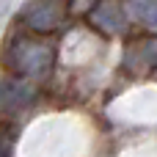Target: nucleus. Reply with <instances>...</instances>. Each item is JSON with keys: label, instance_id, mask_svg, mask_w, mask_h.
Masks as SVG:
<instances>
[{"label": "nucleus", "instance_id": "nucleus-2", "mask_svg": "<svg viewBox=\"0 0 157 157\" xmlns=\"http://www.w3.org/2000/svg\"><path fill=\"white\" fill-rule=\"evenodd\" d=\"M69 0H28L19 11V22L33 33H52L66 22Z\"/></svg>", "mask_w": 157, "mask_h": 157}, {"label": "nucleus", "instance_id": "nucleus-4", "mask_svg": "<svg viewBox=\"0 0 157 157\" xmlns=\"http://www.w3.org/2000/svg\"><path fill=\"white\" fill-rule=\"evenodd\" d=\"M36 99V88H33V80H25V77H6L0 80V110L3 113H19L25 110L30 102Z\"/></svg>", "mask_w": 157, "mask_h": 157}, {"label": "nucleus", "instance_id": "nucleus-3", "mask_svg": "<svg viewBox=\"0 0 157 157\" xmlns=\"http://www.w3.org/2000/svg\"><path fill=\"white\" fill-rule=\"evenodd\" d=\"M88 22L108 36H119L127 30V8L116 0H97L88 11H86Z\"/></svg>", "mask_w": 157, "mask_h": 157}, {"label": "nucleus", "instance_id": "nucleus-5", "mask_svg": "<svg viewBox=\"0 0 157 157\" xmlns=\"http://www.w3.org/2000/svg\"><path fill=\"white\" fill-rule=\"evenodd\" d=\"M130 66L135 72H144V69L152 72V69H157V36H149V39L132 44V50H130Z\"/></svg>", "mask_w": 157, "mask_h": 157}, {"label": "nucleus", "instance_id": "nucleus-1", "mask_svg": "<svg viewBox=\"0 0 157 157\" xmlns=\"http://www.w3.org/2000/svg\"><path fill=\"white\" fill-rule=\"evenodd\" d=\"M55 63V44L44 33H14L3 47V66L25 80H44Z\"/></svg>", "mask_w": 157, "mask_h": 157}, {"label": "nucleus", "instance_id": "nucleus-6", "mask_svg": "<svg viewBox=\"0 0 157 157\" xmlns=\"http://www.w3.org/2000/svg\"><path fill=\"white\" fill-rule=\"evenodd\" d=\"M124 8L144 28L157 30V0H124Z\"/></svg>", "mask_w": 157, "mask_h": 157}, {"label": "nucleus", "instance_id": "nucleus-8", "mask_svg": "<svg viewBox=\"0 0 157 157\" xmlns=\"http://www.w3.org/2000/svg\"><path fill=\"white\" fill-rule=\"evenodd\" d=\"M94 3H97V0H69V11H72V14H86Z\"/></svg>", "mask_w": 157, "mask_h": 157}, {"label": "nucleus", "instance_id": "nucleus-7", "mask_svg": "<svg viewBox=\"0 0 157 157\" xmlns=\"http://www.w3.org/2000/svg\"><path fill=\"white\" fill-rule=\"evenodd\" d=\"M0 157H14V132L0 127Z\"/></svg>", "mask_w": 157, "mask_h": 157}]
</instances>
